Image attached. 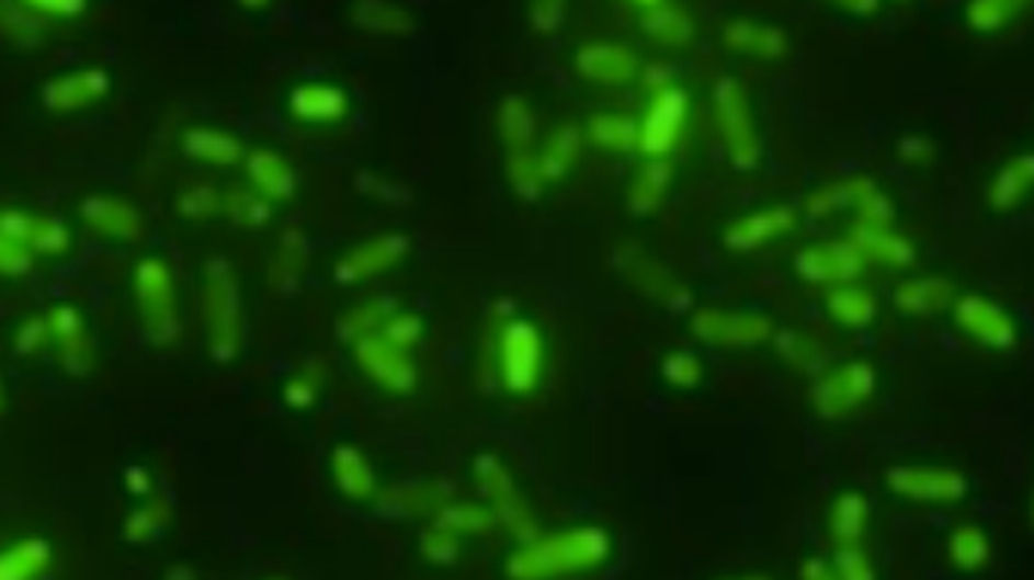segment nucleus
Instances as JSON below:
<instances>
[{
  "label": "nucleus",
  "instance_id": "obj_21",
  "mask_svg": "<svg viewBox=\"0 0 1034 580\" xmlns=\"http://www.w3.org/2000/svg\"><path fill=\"white\" fill-rule=\"evenodd\" d=\"M748 580H765V578H748Z\"/></svg>",
  "mask_w": 1034,
  "mask_h": 580
},
{
  "label": "nucleus",
  "instance_id": "obj_6",
  "mask_svg": "<svg viewBox=\"0 0 1034 580\" xmlns=\"http://www.w3.org/2000/svg\"><path fill=\"white\" fill-rule=\"evenodd\" d=\"M291 109L299 121L331 124V121H340L346 112V98L331 86H305V89L294 91Z\"/></svg>",
  "mask_w": 1034,
  "mask_h": 580
},
{
  "label": "nucleus",
  "instance_id": "obj_5",
  "mask_svg": "<svg viewBox=\"0 0 1034 580\" xmlns=\"http://www.w3.org/2000/svg\"><path fill=\"white\" fill-rule=\"evenodd\" d=\"M357 357H361V364L366 366V373L373 375L375 382L390 384V387H408L410 384V366L405 364L399 349L390 346V343H384L378 338L361 340Z\"/></svg>",
  "mask_w": 1034,
  "mask_h": 580
},
{
  "label": "nucleus",
  "instance_id": "obj_8",
  "mask_svg": "<svg viewBox=\"0 0 1034 580\" xmlns=\"http://www.w3.org/2000/svg\"><path fill=\"white\" fill-rule=\"evenodd\" d=\"M399 250H405V243H399L396 238H384V241L370 243L364 250L349 252L338 268L340 282H357V278L370 276L375 270H382L384 264H390L393 259H399Z\"/></svg>",
  "mask_w": 1034,
  "mask_h": 580
},
{
  "label": "nucleus",
  "instance_id": "obj_19",
  "mask_svg": "<svg viewBox=\"0 0 1034 580\" xmlns=\"http://www.w3.org/2000/svg\"><path fill=\"white\" fill-rule=\"evenodd\" d=\"M314 390H317V387H314V384H308L305 382V378H296V382H291L287 384V390H285V399L291 405H308L314 399Z\"/></svg>",
  "mask_w": 1034,
  "mask_h": 580
},
{
  "label": "nucleus",
  "instance_id": "obj_10",
  "mask_svg": "<svg viewBox=\"0 0 1034 580\" xmlns=\"http://www.w3.org/2000/svg\"><path fill=\"white\" fill-rule=\"evenodd\" d=\"M990 557V545L988 536L981 534L979 527L964 525L955 527L953 536H950V560L964 571H976L981 569Z\"/></svg>",
  "mask_w": 1034,
  "mask_h": 580
},
{
  "label": "nucleus",
  "instance_id": "obj_11",
  "mask_svg": "<svg viewBox=\"0 0 1034 580\" xmlns=\"http://www.w3.org/2000/svg\"><path fill=\"white\" fill-rule=\"evenodd\" d=\"M867 504L859 496H844L832 510V534L839 539L841 548H856L862 534H865Z\"/></svg>",
  "mask_w": 1034,
  "mask_h": 580
},
{
  "label": "nucleus",
  "instance_id": "obj_2",
  "mask_svg": "<svg viewBox=\"0 0 1034 580\" xmlns=\"http://www.w3.org/2000/svg\"><path fill=\"white\" fill-rule=\"evenodd\" d=\"M138 287H141L144 314L150 320V331H159L161 340L177 334V317H173V296H170V276L159 261H147L138 268Z\"/></svg>",
  "mask_w": 1034,
  "mask_h": 580
},
{
  "label": "nucleus",
  "instance_id": "obj_12",
  "mask_svg": "<svg viewBox=\"0 0 1034 580\" xmlns=\"http://www.w3.org/2000/svg\"><path fill=\"white\" fill-rule=\"evenodd\" d=\"M185 147L196 159L217 161V164H232V161L241 156L238 141H232V138L224 133H212V129H194V133H188Z\"/></svg>",
  "mask_w": 1034,
  "mask_h": 580
},
{
  "label": "nucleus",
  "instance_id": "obj_1",
  "mask_svg": "<svg viewBox=\"0 0 1034 580\" xmlns=\"http://www.w3.org/2000/svg\"><path fill=\"white\" fill-rule=\"evenodd\" d=\"M606 551H610V543H606L604 531L580 527V531L557 534L545 543L531 545L527 551L516 554L510 562V575L519 580L554 578L563 571L598 566L606 557Z\"/></svg>",
  "mask_w": 1034,
  "mask_h": 580
},
{
  "label": "nucleus",
  "instance_id": "obj_13",
  "mask_svg": "<svg viewBox=\"0 0 1034 580\" xmlns=\"http://www.w3.org/2000/svg\"><path fill=\"white\" fill-rule=\"evenodd\" d=\"M334 475H338L340 487L349 492V496H370L373 492V473H370V466L361 455H357L355 448H338L334 452Z\"/></svg>",
  "mask_w": 1034,
  "mask_h": 580
},
{
  "label": "nucleus",
  "instance_id": "obj_7",
  "mask_svg": "<svg viewBox=\"0 0 1034 580\" xmlns=\"http://www.w3.org/2000/svg\"><path fill=\"white\" fill-rule=\"evenodd\" d=\"M891 484L897 492L914 496V499H958L964 492V481L953 473H897L891 475Z\"/></svg>",
  "mask_w": 1034,
  "mask_h": 580
},
{
  "label": "nucleus",
  "instance_id": "obj_14",
  "mask_svg": "<svg viewBox=\"0 0 1034 580\" xmlns=\"http://www.w3.org/2000/svg\"><path fill=\"white\" fill-rule=\"evenodd\" d=\"M38 545H24L19 551L0 557V580H24L45 562V554H33Z\"/></svg>",
  "mask_w": 1034,
  "mask_h": 580
},
{
  "label": "nucleus",
  "instance_id": "obj_17",
  "mask_svg": "<svg viewBox=\"0 0 1034 580\" xmlns=\"http://www.w3.org/2000/svg\"><path fill=\"white\" fill-rule=\"evenodd\" d=\"M425 554H429L431 560L438 562H452V557L457 554V543L455 536L448 534L446 527L443 531H434V534L425 539Z\"/></svg>",
  "mask_w": 1034,
  "mask_h": 580
},
{
  "label": "nucleus",
  "instance_id": "obj_20",
  "mask_svg": "<svg viewBox=\"0 0 1034 580\" xmlns=\"http://www.w3.org/2000/svg\"><path fill=\"white\" fill-rule=\"evenodd\" d=\"M803 580H836L830 571L823 569V562H809L806 569H803Z\"/></svg>",
  "mask_w": 1034,
  "mask_h": 580
},
{
  "label": "nucleus",
  "instance_id": "obj_4",
  "mask_svg": "<svg viewBox=\"0 0 1034 580\" xmlns=\"http://www.w3.org/2000/svg\"><path fill=\"white\" fill-rule=\"evenodd\" d=\"M235 317L238 303L229 276H217L208 282V320H212V352L232 355L235 352Z\"/></svg>",
  "mask_w": 1034,
  "mask_h": 580
},
{
  "label": "nucleus",
  "instance_id": "obj_15",
  "mask_svg": "<svg viewBox=\"0 0 1034 580\" xmlns=\"http://www.w3.org/2000/svg\"><path fill=\"white\" fill-rule=\"evenodd\" d=\"M836 580H876L871 560L859 548H841L839 551V578Z\"/></svg>",
  "mask_w": 1034,
  "mask_h": 580
},
{
  "label": "nucleus",
  "instance_id": "obj_3",
  "mask_svg": "<svg viewBox=\"0 0 1034 580\" xmlns=\"http://www.w3.org/2000/svg\"><path fill=\"white\" fill-rule=\"evenodd\" d=\"M501 357H504V375H508L513 390H525V387L534 384L539 349H536V334L527 329L525 322H516V326L504 334Z\"/></svg>",
  "mask_w": 1034,
  "mask_h": 580
},
{
  "label": "nucleus",
  "instance_id": "obj_18",
  "mask_svg": "<svg viewBox=\"0 0 1034 580\" xmlns=\"http://www.w3.org/2000/svg\"><path fill=\"white\" fill-rule=\"evenodd\" d=\"M182 206H194L191 208V212H188V215H194V217H203V215H208V212H215V206H217V197L215 194H212V191H208V187H194V191H191V194H188V200L185 203H182Z\"/></svg>",
  "mask_w": 1034,
  "mask_h": 580
},
{
  "label": "nucleus",
  "instance_id": "obj_9",
  "mask_svg": "<svg viewBox=\"0 0 1034 580\" xmlns=\"http://www.w3.org/2000/svg\"><path fill=\"white\" fill-rule=\"evenodd\" d=\"M247 168H250L252 182H255L264 194H270V197H287V194L294 191V173H291L285 161L273 156V152H252Z\"/></svg>",
  "mask_w": 1034,
  "mask_h": 580
},
{
  "label": "nucleus",
  "instance_id": "obj_16",
  "mask_svg": "<svg viewBox=\"0 0 1034 580\" xmlns=\"http://www.w3.org/2000/svg\"><path fill=\"white\" fill-rule=\"evenodd\" d=\"M235 203H241V208L235 206V220H241V224H264L268 220V206L261 203L259 197H252V194H235Z\"/></svg>",
  "mask_w": 1034,
  "mask_h": 580
}]
</instances>
